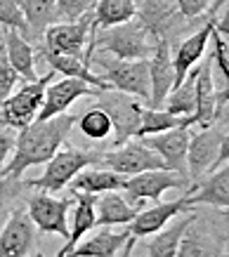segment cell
I'll return each mask as SVG.
<instances>
[{
    "instance_id": "cell-48",
    "label": "cell",
    "mask_w": 229,
    "mask_h": 257,
    "mask_svg": "<svg viewBox=\"0 0 229 257\" xmlns=\"http://www.w3.org/2000/svg\"><path fill=\"white\" fill-rule=\"evenodd\" d=\"M224 257H229V252H227V255H224Z\"/></svg>"
},
{
    "instance_id": "cell-9",
    "label": "cell",
    "mask_w": 229,
    "mask_h": 257,
    "mask_svg": "<svg viewBox=\"0 0 229 257\" xmlns=\"http://www.w3.org/2000/svg\"><path fill=\"white\" fill-rule=\"evenodd\" d=\"M92 12L80 17L78 22H57L45 29L43 38H45V50L55 52V55L66 57H80L87 52L90 40H92Z\"/></svg>"
},
{
    "instance_id": "cell-28",
    "label": "cell",
    "mask_w": 229,
    "mask_h": 257,
    "mask_svg": "<svg viewBox=\"0 0 229 257\" xmlns=\"http://www.w3.org/2000/svg\"><path fill=\"white\" fill-rule=\"evenodd\" d=\"M137 17V0H99L92 8V31L130 22Z\"/></svg>"
},
{
    "instance_id": "cell-32",
    "label": "cell",
    "mask_w": 229,
    "mask_h": 257,
    "mask_svg": "<svg viewBox=\"0 0 229 257\" xmlns=\"http://www.w3.org/2000/svg\"><path fill=\"white\" fill-rule=\"evenodd\" d=\"M78 127H80V133L92 142H106L113 135V123H111L109 113L104 109H99L97 104L78 118Z\"/></svg>"
},
{
    "instance_id": "cell-35",
    "label": "cell",
    "mask_w": 229,
    "mask_h": 257,
    "mask_svg": "<svg viewBox=\"0 0 229 257\" xmlns=\"http://www.w3.org/2000/svg\"><path fill=\"white\" fill-rule=\"evenodd\" d=\"M19 80L22 78H19V73L12 69V64H10V59H8V52H5V45L0 43V104L12 94V90L17 87Z\"/></svg>"
},
{
    "instance_id": "cell-44",
    "label": "cell",
    "mask_w": 229,
    "mask_h": 257,
    "mask_svg": "<svg viewBox=\"0 0 229 257\" xmlns=\"http://www.w3.org/2000/svg\"><path fill=\"white\" fill-rule=\"evenodd\" d=\"M135 243H137V236L130 234V238H128V243L123 245V250L119 252V257H133V248H135Z\"/></svg>"
},
{
    "instance_id": "cell-2",
    "label": "cell",
    "mask_w": 229,
    "mask_h": 257,
    "mask_svg": "<svg viewBox=\"0 0 229 257\" xmlns=\"http://www.w3.org/2000/svg\"><path fill=\"white\" fill-rule=\"evenodd\" d=\"M158 38L151 36L137 17L130 22L121 24V26H111L104 31H95L92 45L99 52H109L116 59H126V62H142L151 59L154 50H156Z\"/></svg>"
},
{
    "instance_id": "cell-23",
    "label": "cell",
    "mask_w": 229,
    "mask_h": 257,
    "mask_svg": "<svg viewBox=\"0 0 229 257\" xmlns=\"http://www.w3.org/2000/svg\"><path fill=\"white\" fill-rule=\"evenodd\" d=\"M189 201L191 205L205 203V205H215L222 210H229V163L210 172L203 182H198L189 189Z\"/></svg>"
},
{
    "instance_id": "cell-46",
    "label": "cell",
    "mask_w": 229,
    "mask_h": 257,
    "mask_svg": "<svg viewBox=\"0 0 229 257\" xmlns=\"http://www.w3.org/2000/svg\"><path fill=\"white\" fill-rule=\"evenodd\" d=\"M224 3H229V0H215V5H213V12H210V15H215V12H217V10L222 8V5H224ZM208 15V17H210Z\"/></svg>"
},
{
    "instance_id": "cell-7",
    "label": "cell",
    "mask_w": 229,
    "mask_h": 257,
    "mask_svg": "<svg viewBox=\"0 0 229 257\" xmlns=\"http://www.w3.org/2000/svg\"><path fill=\"white\" fill-rule=\"evenodd\" d=\"M99 168L119 172L123 177H135V175H142V172L149 170H168L163 158L158 156L154 149L147 147L142 140L128 142V144L113 149V151H102Z\"/></svg>"
},
{
    "instance_id": "cell-14",
    "label": "cell",
    "mask_w": 229,
    "mask_h": 257,
    "mask_svg": "<svg viewBox=\"0 0 229 257\" xmlns=\"http://www.w3.org/2000/svg\"><path fill=\"white\" fill-rule=\"evenodd\" d=\"M137 19L158 40H168V33L184 22L177 0H137Z\"/></svg>"
},
{
    "instance_id": "cell-38",
    "label": "cell",
    "mask_w": 229,
    "mask_h": 257,
    "mask_svg": "<svg viewBox=\"0 0 229 257\" xmlns=\"http://www.w3.org/2000/svg\"><path fill=\"white\" fill-rule=\"evenodd\" d=\"M177 5H180V12L184 19H196L205 12L208 15L213 12L215 0H177Z\"/></svg>"
},
{
    "instance_id": "cell-27",
    "label": "cell",
    "mask_w": 229,
    "mask_h": 257,
    "mask_svg": "<svg viewBox=\"0 0 229 257\" xmlns=\"http://www.w3.org/2000/svg\"><path fill=\"white\" fill-rule=\"evenodd\" d=\"M40 57L50 64V69L55 71V73H62L64 78H76V80H83L87 85L97 87V90H111L106 83H104L99 76H97L95 71H90L80 57H66V55H55V52H50V50H43Z\"/></svg>"
},
{
    "instance_id": "cell-10",
    "label": "cell",
    "mask_w": 229,
    "mask_h": 257,
    "mask_svg": "<svg viewBox=\"0 0 229 257\" xmlns=\"http://www.w3.org/2000/svg\"><path fill=\"white\" fill-rule=\"evenodd\" d=\"M222 137H224L222 127H217V125L191 135L189 151H187V175H189V179H194V184H198L201 179H205L215 170L217 158H220Z\"/></svg>"
},
{
    "instance_id": "cell-43",
    "label": "cell",
    "mask_w": 229,
    "mask_h": 257,
    "mask_svg": "<svg viewBox=\"0 0 229 257\" xmlns=\"http://www.w3.org/2000/svg\"><path fill=\"white\" fill-rule=\"evenodd\" d=\"M215 125H217V127H229V101H227V104H222L220 109H217Z\"/></svg>"
},
{
    "instance_id": "cell-22",
    "label": "cell",
    "mask_w": 229,
    "mask_h": 257,
    "mask_svg": "<svg viewBox=\"0 0 229 257\" xmlns=\"http://www.w3.org/2000/svg\"><path fill=\"white\" fill-rule=\"evenodd\" d=\"M130 238V231H111L109 226H99L95 234L80 241L66 257H116Z\"/></svg>"
},
{
    "instance_id": "cell-40",
    "label": "cell",
    "mask_w": 229,
    "mask_h": 257,
    "mask_svg": "<svg viewBox=\"0 0 229 257\" xmlns=\"http://www.w3.org/2000/svg\"><path fill=\"white\" fill-rule=\"evenodd\" d=\"M210 19H213V24H215V31L229 40V3H224L215 15H210Z\"/></svg>"
},
{
    "instance_id": "cell-20",
    "label": "cell",
    "mask_w": 229,
    "mask_h": 257,
    "mask_svg": "<svg viewBox=\"0 0 229 257\" xmlns=\"http://www.w3.org/2000/svg\"><path fill=\"white\" fill-rule=\"evenodd\" d=\"M142 203H130L121 191H106V194L97 196L95 203V215L97 226H113V224H130L140 212H142Z\"/></svg>"
},
{
    "instance_id": "cell-18",
    "label": "cell",
    "mask_w": 229,
    "mask_h": 257,
    "mask_svg": "<svg viewBox=\"0 0 229 257\" xmlns=\"http://www.w3.org/2000/svg\"><path fill=\"white\" fill-rule=\"evenodd\" d=\"M213 57L208 55V59L198 64V78H196V111L189 118V125H201V130L213 127L215 118H217V87H215V76H213Z\"/></svg>"
},
{
    "instance_id": "cell-45",
    "label": "cell",
    "mask_w": 229,
    "mask_h": 257,
    "mask_svg": "<svg viewBox=\"0 0 229 257\" xmlns=\"http://www.w3.org/2000/svg\"><path fill=\"white\" fill-rule=\"evenodd\" d=\"M229 101V85L227 87H222V90H217V104H227Z\"/></svg>"
},
{
    "instance_id": "cell-12",
    "label": "cell",
    "mask_w": 229,
    "mask_h": 257,
    "mask_svg": "<svg viewBox=\"0 0 229 257\" xmlns=\"http://www.w3.org/2000/svg\"><path fill=\"white\" fill-rule=\"evenodd\" d=\"M189 187V177H184L180 172L173 170H149L142 175L128 177L126 191L133 201H161L163 191L168 189H187Z\"/></svg>"
},
{
    "instance_id": "cell-33",
    "label": "cell",
    "mask_w": 229,
    "mask_h": 257,
    "mask_svg": "<svg viewBox=\"0 0 229 257\" xmlns=\"http://www.w3.org/2000/svg\"><path fill=\"white\" fill-rule=\"evenodd\" d=\"M0 26L22 33L26 40L33 38L31 29H29V24H26V17L17 0H0Z\"/></svg>"
},
{
    "instance_id": "cell-11",
    "label": "cell",
    "mask_w": 229,
    "mask_h": 257,
    "mask_svg": "<svg viewBox=\"0 0 229 257\" xmlns=\"http://www.w3.org/2000/svg\"><path fill=\"white\" fill-rule=\"evenodd\" d=\"M38 229L24 208H15L0 229V257H29L36 250Z\"/></svg>"
},
{
    "instance_id": "cell-34",
    "label": "cell",
    "mask_w": 229,
    "mask_h": 257,
    "mask_svg": "<svg viewBox=\"0 0 229 257\" xmlns=\"http://www.w3.org/2000/svg\"><path fill=\"white\" fill-rule=\"evenodd\" d=\"M175 257H215V252H213V248H210V243L203 241V236L189 229V231L184 234V238H182Z\"/></svg>"
},
{
    "instance_id": "cell-16",
    "label": "cell",
    "mask_w": 229,
    "mask_h": 257,
    "mask_svg": "<svg viewBox=\"0 0 229 257\" xmlns=\"http://www.w3.org/2000/svg\"><path fill=\"white\" fill-rule=\"evenodd\" d=\"M189 140H191L189 127H175V130H168V133L144 137L142 142L163 158V163H166L168 170L180 172V175H184V177H189V175H187V151H189Z\"/></svg>"
},
{
    "instance_id": "cell-21",
    "label": "cell",
    "mask_w": 229,
    "mask_h": 257,
    "mask_svg": "<svg viewBox=\"0 0 229 257\" xmlns=\"http://www.w3.org/2000/svg\"><path fill=\"white\" fill-rule=\"evenodd\" d=\"M194 219H196V212L194 210L177 215L175 222H170L166 229H161L158 234H154V238H151V241L147 243V248H144L147 250L144 257H175L184 234H187L191 229V224H194Z\"/></svg>"
},
{
    "instance_id": "cell-36",
    "label": "cell",
    "mask_w": 229,
    "mask_h": 257,
    "mask_svg": "<svg viewBox=\"0 0 229 257\" xmlns=\"http://www.w3.org/2000/svg\"><path fill=\"white\" fill-rule=\"evenodd\" d=\"M87 12H92V0H57L59 22H78Z\"/></svg>"
},
{
    "instance_id": "cell-8",
    "label": "cell",
    "mask_w": 229,
    "mask_h": 257,
    "mask_svg": "<svg viewBox=\"0 0 229 257\" xmlns=\"http://www.w3.org/2000/svg\"><path fill=\"white\" fill-rule=\"evenodd\" d=\"M73 205V198H57L52 194L38 191L29 198L26 212L40 234H57L69 241V210Z\"/></svg>"
},
{
    "instance_id": "cell-6",
    "label": "cell",
    "mask_w": 229,
    "mask_h": 257,
    "mask_svg": "<svg viewBox=\"0 0 229 257\" xmlns=\"http://www.w3.org/2000/svg\"><path fill=\"white\" fill-rule=\"evenodd\" d=\"M95 99L97 106L106 111L113 123V135H111L113 149L123 147L133 137H137L140 125H142V106L130 94L116 92V90H102V92H97Z\"/></svg>"
},
{
    "instance_id": "cell-19",
    "label": "cell",
    "mask_w": 229,
    "mask_h": 257,
    "mask_svg": "<svg viewBox=\"0 0 229 257\" xmlns=\"http://www.w3.org/2000/svg\"><path fill=\"white\" fill-rule=\"evenodd\" d=\"M215 31V24L213 19H208V22L198 29L196 33H191L189 38H184L177 45L173 55V64H175V87L182 85L184 78L189 76L191 69H196L198 62L205 57V50H208V40L213 36Z\"/></svg>"
},
{
    "instance_id": "cell-15",
    "label": "cell",
    "mask_w": 229,
    "mask_h": 257,
    "mask_svg": "<svg viewBox=\"0 0 229 257\" xmlns=\"http://www.w3.org/2000/svg\"><path fill=\"white\" fill-rule=\"evenodd\" d=\"M149 80H151L149 109H163L168 94L175 90V64L168 40H158L156 43V50H154V55L149 59Z\"/></svg>"
},
{
    "instance_id": "cell-5",
    "label": "cell",
    "mask_w": 229,
    "mask_h": 257,
    "mask_svg": "<svg viewBox=\"0 0 229 257\" xmlns=\"http://www.w3.org/2000/svg\"><path fill=\"white\" fill-rule=\"evenodd\" d=\"M92 62L102 69V73H97V76H99L111 90L130 94V97H140V99H144V101L151 99L149 59L126 62V59H116V57L95 55Z\"/></svg>"
},
{
    "instance_id": "cell-3",
    "label": "cell",
    "mask_w": 229,
    "mask_h": 257,
    "mask_svg": "<svg viewBox=\"0 0 229 257\" xmlns=\"http://www.w3.org/2000/svg\"><path fill=\"white\" fill-rule=\"evenodd\" d=\"M55 71L50 69L45 76H40L33 83H24L17 92H12L8 99L0 104V125L10 127V130H24L31 123H36L40 109H43V99H45V90L55 80Z\"/></svg>"
},
{
    "instance_id": "cell-49",
    "label": "cell",
    "mask_w": 229,
    "mask_h": 257,
    "mask_svg": "<svg viewBox=\"0 0 229 257\" xmlns=\"http://www.w3.org/2000/svg\"><path fill=\"white\" fill-rule=\"evenodd\" d=\"M224 212H227V215H229V210H224Z\"/></svg>"
},
{
    "instance_id": "cell-39",
    "label": "cell",
    "mask_w": 229,
    "mask_h": 257,
    "mask_svg": "<svg viewBox=\"0 0 229 257\" xmlns=\"http://www.w3.org/2000/svg\"><path fill=\"white\" fill-rule=\"evenodd\" d=\"M15 144H17V137L12 135L10 127H3L0 130V179H3V170L10 161V154L15 151Z\"/></svg>"
},
{
    "instance_id": "cell-17",
    "label": "cell",
    "mask_w": 229,
    "mask_h": 257,
    "mask_svg": "<svg viewBox=\"0 0 229 257\" xmlns=\"http://www.w3.org/2000/svg\"><path fill=\"white\" fill-rule=\"evenodd\" d=\"M189 208H191L189 194L177 198V201H170V203H154L151 208L142 210L130 222L128 231L133 236H137V238L154 236V234H158L161 229H166V226L170 224V219H175L177 215H182V212H189Z\"/></svg>"
},
{
    "instance_id": "cell-13",
    "label": "cell",
    "mask_w": 229,
    "mask_h": 257,
    "mask_svg": "<svg viewBox=\"0 0 229 257\" xmlns=\"http://www.w3.org/2000/svg\"><path fill=\"white\" fill-rule=\"evenodd\" d=\"M97 87L87 85L83 80H76V78H59V80H52L45 90V99H43V109H40L38 118L36 120H50L55 116H62L66 113V109L71 106L76 99L80 97H97Z\"/></svg>"
},
{
    "instance_id": "cell-30",
    "label": "cell",
    "mask_w": 229,
    "mask_h": 257,
    "mask_svg": "<svg viewBox=\"0 0 229 257\" xmlns=\"http://www.w3.org/2000/svg\"><path fill=\"white\" fill-rule=\"evenodd\" d=\"M196 78H198V66L189 71V76L184 78L182 85H177L173 92L168 94L163 109L170 111L173 116L191 118L196 111Z\"/></svg>"
},
{
    "instance_id": "cell-1",
    "label": "cell",
    "mask_w": 229,
    "mask_h": 257,
    "mask_svg": "<svg viewBox=\"0 0 229 257\" xmlns=\"http://www.w3.org/2000/svg\"><path fill=\"white\" fill-rule=\"evenodd\" d=\"M73 123H76V118L69 113H62V116H55L50 120H36L29 127L19 130L15 154L3 170V179L22 182V175L29 168L50 163L57 151L64 147Z\"/></svg>"
},
{
    "instance_id": "cell-37",
    "label": "cell",
    "mask_w": 229,
    "mask_h": 257,
    "mask_svg": "<svg viewBox=\"0 0 229 257\" xmlns=\"http://www.w3.org/2000/svg\"><path fill=\"white\" fill-rule=\"evenodd\" d=\"M210 40H213V55H210L213 64L222 71V76H224V80L229 85V40L224 36H220L217 31H213Z\"/></svg>"
},
{
    "instance_id": "cell-24",
    "label": "cell",
    "mask_w": 229,
    "mask_h": 257,
    "mask_svg": "<svg viewBox=\"0 0 229 257\" xmlns=\"http://www.w3.org/2000/svg\"><path fill=\"white\" fill-rule=\"evenodd\" d=\"M128 177L119 175L106 168H85L83 172H78L73 182L69 184L71 194H106V191H123Z\"/></svg>"
},
{
    "instance_id": "cell-26",
    "label": "cell",
    "mask_w": 229,
    "mask_h": 257,
    "mask_svg": "<svg viewBox=\"0 0 229 257\" xmlns=\"http://www.w3.org/2000/svg\"><path fill=\"white\" fill-rule=\"evenodd\" d=\"M3 45H5L8 59H10V64H12V69L19 73V78L26 80V83H33V80L40 78L38 71H36V50H33V45L22 33L8 29Z\"/></svg>"
},
{
    "instance_id": "cell-42",
    "label": "cell",
    "mask_w": 229,
    "mask_h": 257,
    "mask_svg": "<svg viewBox=\"0 0 229 257\" xmlns=\"http://www.w3.org/2000/svg\"><path fill=\"white\" fill-rule=\"evenodd\" d=\"M229 163V133L222 137V147H220V158H217V165H215V170L217 168H222V165ZM213 170V172H215Z\"/></svg>"
},
{
    "instance_id": "cell-47",
    "label": "cell",
    "mask_w": 229,
    "mask_h": 257,
    "mask_svg": "<svg viewBox=\"0 0 229 257\" xmlns=\"http://www.w3.org/2000/svg\"><path fill=\"white\" fill-rule=\"evenodd\" d=\"M97 3H99V0H92V8H95V5H97Z\"/></svg>"
},
{
    "instance_id": "cell-4",
    "label": "cell",
    "mask_w": 229,
    "mask_h": 257,
    "mask_svg": "<svg viewBox=\"0 0 229 257\" xmlns=\"http://www.w3.org/2000/svg\"><path fill=\"white\" fill-rule=\"evenodd\" d=\"M102 151H83V149H59L55 158L45 163V172L38 179L26 182L29 189H38L45 194H57L73 182V177L95 163L99 165Z\"/></svg>"
},
{
    "instance_id": "cell-29",
    "label": "cell",
    "mask_w": 229,
    "mask_h": 257,
    "mask_svg": "<svg viewBox=\"0 0 229 257\" xmlns=\"http://www.w3.org/2000/svg\"><path fill=\"white\" fill-rule=\"evenodd\" d=\"M19 8L26 17V24L31 29V36L38 38L45 33L48 26L59 22V15H57V0H17Z\"/></svg>"
},
{
    "instance_id": "cell-31",
    "label": "cell",
    "mask_w": 229,
    "mask_h": 257,
    "mask_svg": "<svg viewBox=\"0 0 229 257\" xmlns=\"http://www.w3.org/2000/svg\"><path fill=\"white\" fill-rule=\"evenodd\" d=\"M175 127H191L189 118L173 116V113L166 109H142V125H140L137 140L168 133V130H175Z\"/></svg>"
},
{
    "instance_id": "cell-25",
    "label": "cell",
    "mask_w": 229,
    "mask_h": 257,
    "mask_svg": "<svg viewBox=\"0 0 229 257\" xmlns=\"http://www.w3.org/2000/svg\"><path fill=\"white\" fill-rule=\"evenodd\" d=\"M95 203H97V196L92 194H76V205H73V217H71V234H69V241L64 243L59 252L55 257H66L71 252L76 245L80 243V238L85 234H90L95 229V222H97V215H95Z\"/></svg>"
},
{
    "instance_id": "cell-41",
    "label": "cell",
    "mask_w": 229,
    "mask_h": 257,
    "mask_svg": "<svg viewBox=\"0 0 229 257\" xmlns=\"http://www.w3.org/2000/svg\"><path fill=\"white\" fill-rule=\"evenodd\" d=\"M15 179H0V215L5 210V205L10 201V184H12Z\"/></svg>"
}]
</instances>
